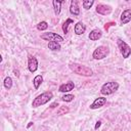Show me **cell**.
I'll return each mask as SVG.
<instances>
[{"label":"cell","mask_w":131,"mask_h":131,"mask_svg":"<svg viewBox=\"0 0 131 131\" xmlns=\"http://www.w3.org/2000/svg\"><path fill=\"white\" fill-rule=\"evenodd\" d=\"M33 124H34L33 122H29V124H28V126H27V128H30V127H31V126H32Z\"/></svg>","instance_id":"4316f807"},{"label":"cell","mask_w":131,"mask_h":131,"mask_svg":"<svg viewBox=\"0 0 131 131\" xmlns=\"http://www.w3.org/2000/svg\"><path fill=\"white\" fill-rule=\"evenodd\" d=\"M42 82H43V77H42L41 75H37V76L33 79V85H34V88H35L36 90L39 89V87L41 86Z\"/></svg>","instance_id":"2e32d148"},{"label":"cell","mask_w":131,"mask_h":131,"mask_svg":"<svg viewBox=\"0 0 131 131\" xmlns=\"http://www.w3.org/2000/svg\"><path fill=\"white\" fill-rule=\"evenodd\" d=\"M64 1L63 0H53L52 1V5H53V10H54V14L55 15H58L60 13V10H61V4L63 3Z\"/></svg>","instance_id":"9a60e30c"},{"label":"cell","mask_w":131,"mask_h":131,"mask_svg":"<svg viewBox=\"0 0 131 131\" xmlns=\"http://www.w3.org/2000/svg\"><path fill=\"white\" fill-rule=\"evenodd\" d=\"M93 4H94V1H93V0H84V1L82 2L83 8H84V9H86V10L90 9V8H91V6H92Z\"/></svg>","instance_id":"ffe728a7"},{"label":"cell","mask_w":131,"mask_h":131,"mask_svg":"<svg viewBox=\"0 0 131 131\" xmlns=\"http://www.w3.org/2000/svg\"><path fill=\"white\" fill-rule=\"evenodd\" d=\"M69 68L71 69L72 72H74L75 74L79 75V76H83V77H91L93 75V71L84 64H80V63H76V62H72L69 64Z\"/></svg>","instance_id":"6da1fadb"},{"label":"cell","mask_w":131,"mask_h":131,"mask_svg":"<svg viewBox=\"0 0 131 131\" xmlns=\"http://www.w3.org/2000/svg\"><path fill=\"white\" fill-rule=\"evenodd\" d=\"M3 85H4V88H5V89L10 90L11 87H12V79H11L10 77H6V78L4 79Z\"/></svg>","instance_id":"d6986e66"},{"label":"cell","mask_w":131,"mask_h":131,"mask_svg":"<svg viewBox=\"0 0 131 131\" xmlns=\"http://www.w3.org/2000/svg\"><path fill=\"white\" fill-rule=\"evenodd\" d=\"M56 106H58V103H57V102H53V103L50 105L51 108H54V107H56Z\"/></svg>","instance_id":"d4e9b609"},{"label":"cell","mask_w":131,"mask_h":131,"mask_svg":"<svg viewBox=\"0 0 131 131\" xmlns=\"http://www.w3.org/2000/svg\"><path fill=\"white\" fill-rule=\"evenodd\" d=\"M110 53V48L107 46H104V45H100L98 47H96V49L93 51L92 53V57L96 60H100V59H103L105 58Z\"/></svg>","instance_id":"277c9868"},{"label":"cell","mask_w":131,"mask_h":131,"mask_svg":"<svg viewBox=\"0 0 131 131\" xmlns=\"http://www.w3.org/2000/svg\"><path fill=\"white\" fill-rule=\"evenodd\" d=\"M70 12L71 14L78 16L80 14V8L78 5V1L77 0H72L71 1V5H70Z\"/></svg>","instance_id":"7c38bea8"},{"label":"cell","mask_w":131,"mask_h":131,"mask_svg":"<svg viewBox=\"0 0 131 131\" xmlns=\"http://www.w3.org/2000/svg\"><path fill=\"white\" fill-rule=\"evenodd\" d=\"M117 45L120 49V52L123 56V58H128L131 55V47L122 39H118L117 40Z\"/></svg>","instance_id":"5b68a950"},{"label":"cell","mask_w":131,"mask_h":131,"mask_svg":"<svg viewBox=\"0 0 131 131\" xmlns=\"http://www.w3.org/2000/svg\"><path fill=\"white\" fill-rule=\"evenodd\" d=\"M47 28H48V24L45 20H42V21L38 23V25H37V30H39V31H45V30H47Z\"/></svg>","instance_id":"44dd1931"},{"label":"cell","mask_w":131,"mask_h":131,"mask_svg":"<svg viewBox=\"0 0 131 131\" xmlns=\"http://www.w3.org/2000/svg\"><path fill=\"white\" fill-rule=\"evenodd\" d=\"M53 98V93L51 91H45L41 94H39L38 96H36L33 101H32V106L34 108L36 107H39L41 105H44L46 104L47 102H49L51 99Z\"/></svg>","instance_id":"7a4b0ae2"},{"label":"cell","mask_w":131,"mask_h":131,"mask_svg":"<svg viewBox=\"0 0 131 131\" xmlns=\"http://www.w3.org/2000/svg\"><path fill=\"white\" fill-rule=\"evenodd\" d=\"M74 88H75L74 82L73 81H69V82H67L64 84H61L59 86V88H58V91L59 92H62V93H68V92L72 91Z\"/></svg>","instance_id":"30bf717a"},{"label":"cell","mask_w":131,"mask_h":131,"mask_svg":"<svg viewBox=\"0 0 131 131\" xmlns=\"http://www.w3.org/2000/svg\"><path fill=\"white\" fill-rule=\"evenodd\" d=\"M100 125H101V122L100 121H97L96 124H95V126H94V129H98L100 127Z\"/></svg>","instance_id":"cb8c5ba5"},{"label":"cell","mask_w":131,"mask_h":131,"mask_svg":"<svg viewBox=\"0 0 131 131\" xmlns=\"http://www.w3.org/2000/svg\"><path fill=\"white\" fill-rule=\"evenodd\" d=\"M28 69L31 73H35L38 70V60L33 55H29L28 57Z\"/></svg>","instance_id":"ba28073f"},{"label":"cell","mask_w":131,"mask_h":131,"mask_svg":"<svg viewBox=\"0 0 131 131\" xmlns=\"http://www.w3.org/2000/svg\"><path fill=\"white\" fill-rule=\"evenodd\" d=\"M13 73H14V75H15L16 77H19V72H18L17 70H13Z\"/></svg>","instance_id":"484cf974"},{"label":"cell","mask_w":131,"mask_h":131,"mask_svg":"<svg viewBox=\"0 0 131 131\" xmlns=\"http://www.w3.org/2000/svg\"><path fill=\"white\" fill-rule=\"evenodd\" d=\"M120 20H121V25H122V26L128 24V23L131 20V9H125V10L121 13Z\"/></svg>","instance_id":"8fae6325"},{"label":"cell","mask_w":131,"mask_h":131,"mask_svg":"<svg viewBox=\"0 0 131 131\" xmlns=\"http://www.w3.org/2000/svg\"><path fill=\"white\" fill-rule=\"evenodd\" d=\"M101 36H102L101 30H99V29H94V30H92V31L89 33L88 38H89L91 41H97L98 39L101 38Z\"/></svg>","instance_id":"4fadbf2b"},{"label":"cell","mask_w":131,"mask_h":131,"mask_svg":"<svg viewBox=\"0 0 131 131\" xmlns=\"http://www.w3.org/2000/svg\"><path fill=\"white\" fill-rule=\"evenodd\" d=\"M71 24H74V20H73L72 18H67L66 21L63 23V25H62V31H63L64 34H68V32H69L68 29H69V26H70Z\"/></svg>","instance_id":"ac0fdd59"},{"label":"cell","mask_w":131,"mask_h":131,"mask_svg":"<svg viewBox=\"0 0 131 131\" xmlns=\"http://www.w3.org/2000/svg\"><path fill=\"white\" fill-rule=\"evenodd\" d=\"M112 10H113V8L110 5H106L103 3H99L96 6V12L101 14V15H107L112 12Z\"/></svg>","instance_id":"52a82bcc"},{"label":"cell","mask_w":131,"mask_h":131,"mask_svg":"<svg viewBox=\"0 0 131 131\" xmlns=\"http://www.w3.org/2000/svg\"><path fill=\"white\" fill-rule=\"evenodd\" d=\"M41 39L45 40V41H54V42H62L63 41V38L58 35L57 33H53V32H47V33H43L41 35Z\"/></svg>","instance_id":"8992f818"},{"label":"cell","mask_w":131,"mask_h":131,"mask_svg":"<svg viewBox=\"0 0 131 131\" xmlns=\"http://www.w3.org/2000/svg\"><path fill=\"white\" fill-rule=\"evenodd\" d=\"M105 103H106V98L103 96H100V97L95 98V100L90 104V108L91 110H97V108L103 106Z\"/></svg>","instance_id":"9c48e42d"},{"label":"cell","mask_w":131,"mask_h":131,"mask_svg":"<svg viewBox=\"0 0 131 131\" xmlns=\"http://www.w3.org/2000/svg\"><path fill=\"white\" fill-rule=\"evenodd\" d=\"M69 111H70V108H69L68 106H60V107L57 110L56 115H58V116H62V115L68 114V113H69Z\"/></svg>","instance_id":"603a6c76"},{"label":"cell","mask_w":131,"mask_h":131,"mask_svg":"<svg viewBox=\"0 0 131 131\" xmlns=\"http://www.w3.org/2000/svg\"><path fill=\"white\" fill-rule=\"evenodd\" d=\"M74 98H75V96L73 94H68V93H66L64 95L61 96V100L66 101V102H71L74 100Z\"/></svg>","instance_id":"7402d4cb"},{"label":"cell","mask_w":131,"mask_h":131,"mask_svg":"<svg viewBox=\"0 0 131 131\" xmlns=\"http://www.w3.org/2000/svg\"><path fill=\"white\" fill-rule=\"evenodd\" d=\"M48 48L52 51H59L61 49V46L58 42H54V41H51V42H48Z\"/></svg>","instance_id":"e0dca14e"},{"label":"cell","mask_w":131,"mask_h":131,"mask_svg":"<svg viewBox=\"0 0 131 131\" xmlns=\"http://www.w3.org/2000/svg\"><path fill=\"white\" fill-rule=\"evenodd\" d=\"M74 31H75V34L76 35H83L85 33V31H86V26L82 21H78L75 25Z\"/></svg>","instance_id":"5bb4252c"},{"label":"cell","mask_w":131,"mask_h":131,"mask_svg":"<svg viewBox=\"0 0 131 131\" xmlns=\"http://www.w3.org/2000/svg\"><path fill=\"white\" fill-rule=\"evenodd\" d=\"M119 89V83L115 81H110L104 83L100 88V93L102 95H111Z\"/></svg>","instance_id":"3957f363"}]
</instances>
